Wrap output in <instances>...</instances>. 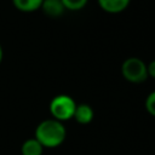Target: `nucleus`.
Wrapping results in <instances>:
<instances>
[{
    "mask_svg": "<svg viewBox=\"0 0 155 155\" xmlns=\"http://www.w3.org/2000/svg\"><path fill=\"white\" fill-rule=\"evenodd\" d=\"M147 71H148V78H153L155 79V59L150 61L148 64H147Z\"/></svg>",
    "mask_w": 155,
    "mask_h": 155,
    "instance_id": "11",
    "label": "nucleus"
},
{
    "mask_svg": "<svg viewBox=\"0 0 155 155\" xmlns=\"http://www.w3.org/2000/svg\"><path fill=\"white\" fill-rule=\"evenodd\" d=\"M121 75L131 84H142L148 79L147 63L138 57H128L121 64Z\"/></svg>",
    "mask_w": 155,
    "mask_h": 155,
    "instance_id": "3",
    "label": "nucleus"
},
{
    "mask_svg": "<svg viewBox=\"0 0 155 155\" xmlns=\"http://www.w3.org/2000/svg\"><path fill=\"white\" fill-rule=\"evenodd\" d=\"M40 8L47 17L51 18H58L65 12V8L61 0H44Z\"/></svg>",
    "mask_w": 155,
    "mask_h": 155,
    "instance_id": "5",
    "label": "nucleus"
},
{
    "mask_svg": "<svg viewBox=\"0 0 155 155\" xmlns=\"http://www.w3.org/2000/svg\"><path fill=\"white\" fill-rule=\"evenodd\" d=\"M93 117H94V111H93V108L90 104H86V103L76 104L73 119L78 124H80V125H88L90 122H92Z\"/></svg>",
    "mask_w": 155,
    "mask_h": 155,
    "instance_id": "4",
    "label": "nucleus"
},
{
    "mask_svg": "<svg viewBox=\"0 0 155 155\" xmlns=\"http://www.w3.org/2000/svg\"><path fill=\"white\" fill-rule=\"evenodd\" d=\"M44 0H12L13 6L22 12H34L41 7Z\"/></svg>",
    "mask_w": 155,
    "mask_h": 155,
    "instance_id": "8",
    "label": "nucleus"
},
{
    "mask_svg": "<svg viewBox=\"0 0 155 155\" xmlns=\"http://www.w3.org/2000/svg\"><path fill=\"white\" fill-rule=\"evenodd\" d=\"M2 58H4V52H2V47L0 45V63L2 62Z\"/></svg>",
    "mask_w": 155,
    "mask_h": 155,
    "instance_id": "12",
    "label": "nucleus"
},
{
    "mask_svg": "<svg viewBox=\"0 0 155 155\" xmlns=\"http://www.w3.org/2000/svg\"><path fill=\"white\" fill-rule=\"evenodd\" d=\"M98 6L108 13H120L125 11L131 0H97Z\"/></svg>",
    "mask_w": 155,
    "mask_h": 155,
    "instance_id": "6",
    "label": "nucleus"
},
{
    "mask_svg": "<svg viewBox=\"0 0 155 155\" xmlns=\"http://www.w3.org/2000/svg\"><path fill=\"white\" fill-rule=\"evenodd\" d=\"M61 1L63 4L64 8L69 10V11H80L88 2V0H61Z\"/></svg>",
    "mask_w": 155,
    "mask_h": 155,
    "instance_id": "9",
    "label": "nucleus"
},
{
    "mask_svg": "<svg viewBox=\"0 0 155 155\" xmlns=\"http://www.w3.org/2000/svg\"><path fill=\"white\" fill-rule=\"evenodd\" d=\"M67 137V130L63 122L56 119H46L39 122L35 128L34 138H36L44 148H57Z\"/></svg>",
    "mask_w": 155,
    "mask_h": 155,
    "instance_id": "1",
    "label": "nucleus"
},
{
    "mask_svg": "<svg viewBox=\"0 0 155 155\" xmlns=\"http://www.w3.org/2000/svg\"><path fill=\"white\" fill-rule=\"evenodd\" d=\"M44 147L40 144V142L36 138H28L23 142L21 147V154L22 155H42Z\"/></svg>",
    "mask_w": 155,
    "mask_h": 155,
    "instance_id": "7",
    "label": "nucleus"
},
{
    "mask_svg": "<svg viewBox=\"0 0 155 155\" xmlns=\"http://www.w3.org/2000/svg\"><path fill=\"white\" fill-rule=\"evenodd\" d=\"M75 108H76V102L74 101L73 97L68 94H58L53 97L48 105L52 119H56L61 122L73 119Z\"/></svg>",
    "mask_w": 155,
    "mask_h": 155,
    "instance_id": "2",
    "label": "nucleus"
},
{
    "mask_svg": "<svg viewBox=\"0 0 155 155\" xmlns=\"http://www.w3.org/2000/svg\"><path fill=\"white\" fill-rule=\"evenodd\" d=\"M144 105H145V110L151 116H155V90L147 96Z\"/></svg>",
    "mask_w": 155,
    "mask_h": 155,
    "instance_id": "10",
    "label": "nucleus"
}]
</instances>
